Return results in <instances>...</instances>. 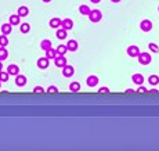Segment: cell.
Here are the masks:
<instances>
[{
  "label": "cell",
  "mask_w": 159,
  "mask_h": 151,
  "mask_svg": "<svg viewBox=\"0 0 159 151\" xmlns=\"http://www.w3.org/2000/svg\"><path fill=\"white\" fill-rule=\"evenodd\" d=\"M137 58H138V63L141 65H148L152 61V57H151L149 53H140L138 56H137Z\"/></svg>",
  "instance_id": "1"
},
{
  "label": "cell",
  "mask_w": 159,
  "mask_h": 151,
  "mask_svg": "<svg viewBox=\"0 0 159 151\" xmlns=\"http://www.w3.org/2000/svg\"><path fill=\"white\" fill-rule=\"evenodd\" d=\"M89 20H90L91 22H100V21L102 20V13H101L100 10H90V13H89Z\"/></svg>",
  "instance_id": "2"
},
{
  "label": "cell",
  "mask_w": 159,
  "mask_h": 151,
  "mask_svg": "<svg viewBox=\"0 0 159 151\" xmlns=\"http://www.w3.org/2000/svg\"><path fill=\"white\" fill-rule=\"evenodd\" d=\"M54 64H55V67L62 68V67H65L68 64V60L65 58V56H62V54H57V57L54 58Z\"/></svg>",
  "instance_id": "3"
},
{
  "label": "cell",
  "mask_w": 159,
  "mask_h": 151,
  "mask_svg": "<svg viewBox=\"0 0 159 151\" xmlns=\"http://www.w3.org/2000/svg\"><path fill=\"white\" fill-rule=\"evenodd\" d=\"M140 29L143 31V32H151V29H152V22L149 20H143L140 22Z\"/></svg>",
  "instance_id": "4"
},
{
  "label": "cell",
  "mask_w": 159,
  "mask_h": 151,
  "mask_svg": "<svg viewBox=\"0 0 159 151\" xmlns=\"http://www.w3.org/2000/svg\"><path fill=\"white\" fill-rule=\"evenodd\" d=\"M73 74H75V68L72 65H67L65 67H62V75L65 76V78H71V76H73Z\"/></svg>",
  "instance_id": "5"
},
{
  "label": "cell",
  "mask_w": 159,
  "mask_h": 151,
  "mask_svg": "<svg viewBox=\"0 0 159 151\" xmlns=\"http://www.w3.org/2000/svg\"><path fill=\"white\" fill-rule=\"evenodd\" d=\"M49 64H50V60L47 58V57H40V58L37 60V67H39L40 69H46L49 67Z\"/></svg>",
  "instance_id": "6"
},
{
  "label": "cell",
  "mask_w": 159,
  "mask_h": 151,
  "mask_svg": "<svg viewBox=\"0 0 159 151\" xmlns=\"http://www.w3.org/2000/svg\"><path fill=\"white\" fill-rule=\"evenodd\" d=\"M7 72H8V75H14V76H17L18 74H20V67L15 65V64H11V65L7 67Z\"/></svg>",
  "instance_id": "7"
},
{
  "label": "cell",
  "mask_w": 159,
  "mask_h": 151,
  "mask_svg": "<svg viewBox=\"0 0 159 151\" xmlns=\"http://www.w3.org/2000/svg\"><path fill=\"white\" fill-rule=\"evenodd\" d=\"M86 83H87L89 87H94V86L98 85V78L96 75H90L87 79H86Z\"/></svg>",
  "instance_id": "8"
},
{
  "label": "cell",
  "mask_w": 159,
  "mask_h": 151,
  "mask_svg": "<svg viewBox=\"0 0 159 151\" xmlns=\"http://www.w3.org/2000/svg\"><path fill=\"white\" fill-rule=\"evenodd\" d=\"M127 54H129V57H137L140 54V49L137 46H129L127 47Z\"/></svg>",
  "instance_id": "9"
},
{
  "label": "cell",
  "mask_w": 159,
  "mask_h": 151,
  "mask_svg": "<svg viewBox=\"0 0 159 151\" xmlns=\"http://www.w3.org/2000/svg\"><path fill=\"white\" fill-rule=\"evenodd\" d=\"M61 28H64V29H67V31L72 29V28H73V21H72L71 18H65V20H62Z\"/></svg>",
  "instance_id": "10"
},
{
  "label": "cell",
  "mask_w": 159,
  "mask_h": 151,
  "mask_svg": "<svg viewBox=\"0 0 159 151\" xmlns=\"http://www.w3.org/2000/svg\"><path fill=\"white\" fill-rule=\"evenodd\" d=\"M25 83H26V76L18 74V75L15 76V85L20 86V87H22V86H25Z\"/></svg>",
  "instance_id": "11"
},
{
  "label": "cell",
  "mask_w": 159,
  "mask_h": 151,
  "mask_svg": "<svg viewBox=\"0 0 159 151\" xmlns=\"http://www.w3.org/2000/svg\"><path fill=\"white\" fill-rule=\"evenodd\" d=\"M131 80H133V83H136V85H143L144 83V76L141 75V74H134L133 76H131Z\"/></svg>",
  "instance_id": "12"
},
{
  "label": "cell",
  "mask_w": 159,
  "mask_h": 151,
  "mask_svg": "<svg viewBox=\"0 0 159 151\" xmlns=\"http://www.w3.org/2000/svg\"><path fill=\"white\" fill-rule=\"evenodd\" d=\"M61 22H62V20H60V18H51L50 20V26L51 28H54V29H58V28H61Z\"/></svg>",
  "instance_id": "13"
},
{
  "label": "cell",
  "mask_w": 159,
  "mask_h": 151,
  "mask_svg": "<svg viewBox=\"0 0 159 151\" xmlns=\"http://www.w3.org/2000/svg\"><path fill=\"white\" fill-rule=\"evenodd\" d=\"M78 47H79V44L76 40H69V42L67 43V49H68L69 51H76Z\"/></svg>",
  "instance_id": "14"
},
{
  "label": "cell",
  "mask_w": 159,
  "mask_h": 151,
  "mask_svg": "<svg viewBox=\"0 0 159 151\" xmlns=\"http://www.w3.org/2000/svg\"><path fill=\"white\" fill-rule=\"evenodd\" d=\"M55 36L58 38V39H65V38H68V32H67V29H64V28H60V29H57V32H55Z\"/></svg>",
  "instance_id": "15"
},
{
  "label": "cell",
  "mask_w": 159,
  "mask_h": 151,
  "mask_svg": "<svg viewBox=\"0 0 159 151\" xmlns=\"http://www.w3.org/2000/svg\"><path fill=\"white\" fill-rule=\"evenodd\" d=\"M11 31H13V25H11L10 22L3 24V26H2V32H3V35H10Z\"/></svg>",
  "instance_id": "16"
},
{
  "label": "cell",
  "mask_w": 159,
  "mask_h": 151,
  "mask_svg": "<svg viewBox=\"0 0 159 151\" xmlns=\"http://www.w3.org/2000/svg\"><path fill=\"white\" fill-rule=\"evenodd\" d=\"M46 57L49 60H54L55 57H57V50L55 49H49V50H46Z\"/></svg>",
  "instance_id": "17"
},
{
  "label": "cell",
  "mask_w": 159,
  "mask_h": 151,
  "mask_svg": "<svg viewBox=\"0 0 159 151\" xmlns=\"http://www.w3.org/2000/svg\"><path fill=\"white\" fill-rule=\"evenodd\" d=\"M40 49H43L44 51L46 50H49V49H51V40H49V39L42 40V43H40Z\"/></svg>",
  "instance_id": "18"
},
{
  "label": "cell",
  "mask_w": 159,
  "mask_h": 151,
  "mask_svg": "<svg viewBox=\"0 0 159 151\" xmlns=\"http://www.w3.org/2000/svg\"><path fill=\"white\" fill-rule=\"evenodd\" d=\"M148 83H149L151 86H156V85L159 83V76H158V75H149Z\"/></svg>",
  "instance_id": "19"
},
{
  "label": "cell",
  "mask_w": 159,
  "mask_h": 151,
  "mask_svg": "<svg viewBox=\"0 0 159 151\" xmlns=\"http://www.w3.org/2000/svg\"><path fill=\"white\" fill-rule=\"evenodd\" d=\"M20 22H21V17L18 15V14L10 15V24L11 25H20Z\"/></svg>",
  "instance_id": "20"
},
{
  "label": "cell",
  "mask_w": 159,
  "mask_h": 151,
  "mask_svg": "<svg viewBox=\"0 0 159 151\" xmlns=\"http://www.w3.org/2000/svg\"><path fill=\"white\" fill-rule=\"evenodd\" d=\"M69 90L73 93H78L79 90H80V83L79 82H72L71 85H69Z\"/></svg>",
  "instance_id": "21"
},
{
  "label": "cell",
  "mask_w": 159,
  "mask_h": 151,
  "mask_svg": "<svg viewBox=\"0 0 159 151\" xmlns=\"http://www.w3.org/2000/svg\"><path fill=\"white\" fill-rule=\"evenodd\" d=\"M28 14H29V8H28V7L21 6L20 8H18V15L20 17H26Z\"/></svg>",
  "instance_id": "22"
},
{
  "label": "cell",
  "mask_w": 159,
  "mask_h": 151,
  "mask_svg": "<svg viewBox=\"0 0 159 151\" xmlns=\"http://www.w3.org/2000/svg\"><path fill=\"white\" fill-rule=\"evenodd\" d=\"M79 13H80L82 15H89V13H90V8H89L87 4H82V6L79 7Z\"/></svg>",
  "instance_id": "23"
},
{
  "label": "cell",
  "mask_w": 159,
  "mask_h": 151,
  "mask_svg": "<svg viewBox=\"0 0 159 151\" xmlns=\"http://www.w3.org/2000/svg\"><path fill=\"white\" fill-rule=\"evenodd\" d=\"M7 57H8V51H7V49H6V47L0 46V61L7 60Z\"/></svg>",
  "instance_id": "24"
},
{
  "label": "cell",
  "mask_w": 159,
  "mask_h": 151,
  "mask_svg": "<svg viewBox=\"0 0 159 151\" xmlns=\"http://www.w3.org/2000/svg\"><path fill=\"white\" fill-rule=\"evenodd\" d=\"M20 29H21V32H22V33H28L31 31V25H29V24H26V22H24V24H21Z\"/></svg>",
  "instance_id": "25"
},
{
  "label": "cell",
  "mask_w": 159,
  "mask_h": 151,
  "mask_svg": "<svg viewBox=\"0 0 159 151\" xmlns=\"http://www.w3.org/2000/svg\"><path fill=\"white\" fill-rule=\"evenodd\" d=\"M57 54H62V56H65V53L68 51V49H67V46H64V44H60L58 47H57Z\"/></svg>",
  "instance_id": "26"
},
{
  "label": "cell",
  "mask_w": 159,
  "mask_h": 151,
  "mask_svg": "<svg viewBox=\"0 0 159 151\" xmlns=\"http://www.w3.org/2000/svg\"><path fill=\"white\" fill-rule=\"evenodd\" d=\"M7 44H8V38H7V35H2V36H0V46L6 47Z\"/></svg>",
  "instance_id": "27"
},
{
  "label": "cell",
  "mask_w": 159,
  "mask_h": 151,
  "mask_svg": "<svg viewBox=\"0 0 159 151\" xmlns=\"http://www.w3.org/2000/svg\"><path fill=\"white\" fill-rule=\"evenodd\" d=\"M8 72H7V71H0V80H2V82H7V80H8Z\"/></svg>",
  "instance_id": "28"
},
{
  "label": "cell",
  "mask_w": 159,
  "mask_h": 151,
  "mask_svg": "<svg viewBox=\"0 0 159 151\" xmlns=\"http://www.w3.org/2000/svg\"><path fill=\"white\" fill-rule=\"evenodd\" d=\"M148 49L151 50L152 53H159V46L156 44V43H149V44H148Z\"/></svg>",
  "instance_id": "29"
},
{
  "label": "cell",
  "mask_w": 159,
  "mask_h": 151,
  "mask_svg": "<svg viewBox=\"0 0 159 151\" xmlns=\"http://www.w3.org/2000/svg\"><path fill=\"white\" fill-rule=\"evenodd\" d=\"M98 93H101V94H108V93H109V89H108L107 86H104V87H100V89H98Z\"/></svg>",
  "instance_id": "30"
},
{
  "label": "cell",
  "mask_w": 159,
  "mask_h": 151,
  "mask_svg": "<svg viewBox=\"0 0 159 151\" xmlns=\"http://www.w3.org/2000/svg\"><path fill=\"white\" fill-rule=\"evenodd\" d=\"M33 93H44V89L42 87V86H36V87H33Z\"/></svg>",
  "instance_id": "31"
},
{
  "label": "cell",
  "mask_w": 159,
  "mask_h": 151,
  "mask_svg": "<svg viewBox=\"0 0 159 151\" xmlns=\"http://www.w3.org/2000/svg\"><path fill=\"white\" fill-rule=\"evenodd\" d=\"M47 93H58V89L55 87V86H50V87L47 89Z\"/></svg>",
  "instance_id": "32"
},
{
  "label": "cell",
  "mask_w": 159,
  "mask_h": 151,
  "mask_svg": "<svg viewBox=\"0 0 159 151\" xmlns=\"http://www.w3.org/2000/svg\"><path fill=\"white\" fill-rule=\"evenodd\" d=\"M136 93H147V89L144 87L143 85H140V86H138V89L136 90Z\"/></svg>",
  "instance_id": "33"
},
{
  "label": "cell",
  "mask_w": 159,
  "mask_h": 151,
  "mask_svg": "<svg viewBox=\"0 0 159 151\" xmlns=\"http://www.w3.org/2000/svg\"><path fill=\"white\" fill-rule=\"evenodd\" d=\"M125 93H127V94H133V93H136V92H134L133 89H127V90H126Z\"/></svg>",
  "instance_id": "34"
},
{
  "label": "cell",
  "mask_w": 159,
  "mask_h": 151,
  "mask_svg": "<svg viewBox=\"0 0 159 151\" xmlns=\"http://www.w3.org/2000/svg\"><path fill=\"white\" fill-rule=\"evenodd\" d=\"M151 93H152V94H156V93H159V92L156 90V89H152V90H151Z\"/></svg>",
  "instance_id": "35"
},
{
  "label": "cell",
  "mask_w": 159,
  "mask_h": 151,
  "mask_svg": "<svg viewBox=\"0 0 159 151\" xmlns=\"http://www.w3.org/2000/svg\"><path fill=\"white\" fill-rule=\"evenodd\" d=\"M90 2H91V3H100L101 0H90Z\"/></svg>",
  "instance_id": "36"
},
{
  "label": "cell",
  "mask_w": 159,
  "mask_h": 151,
  "mask_svg": "<svg viewBox=\"0 0 159 151\" xmlns=\"http://www.w3.org/2000/svg\"><path fill=\"white\" fill-rule=\"evenodd\" d=\"M111 2H112V3H119L120 0H111Z\"/></svg>",
  "instance_id": "37"
},
{
  "label": "cell",
  "mask_w": 159,
  "mask_h": 151,
  "mask_svg": "<svg viewBox=\"0 0 159 151\" xmlns=\"http://www.w3.org/2000/svg\"><path fill=\"white\" fill-rule=\"evenodd\" d=\"M3 69V64H2V61H0V71Z\"/></svg>",
  "instance_id": "38"
},
{
  "label": "cell",
  "mask_w": 159,
  "mask_h": 151,
  "mask_svg": "<svg viewBox=\"0 0 159 151\" xmlns=\"http://www.w3.org/2000/svg\"><path fill=\"white\" fill-rule=\"evenodd\" d=\"M42 2H44V3H49V2H51V0H42Z\"/></svg>",
  "instance_id": "39"
},
{
  "label": "cell",
  "mask_w": 159,
  "mask_h": 151,
  "mask_svg": "<svg viewBox=\"0 0 159 151\" xmlns=\"http://www.w3.org/2000/svg\"><path fill=\"white\" fill-rule=\"evenodd\" d=\"M0 87H2V80H0Z\"/></svg>",
  "instance_id": "40"
},
{
  "label": "cell",
  "mask_w": 159,
  "mask_h": 151,
  "mask_svg": "<svg viewBox=\"0 0 159 151\" xmlns=\"http://www.w3.org/2000/svg\"><path fill=\"white\" fill-rule=\"evenodd\" d=\"M158 13H159V7H158Z\"/></svg>",
  "instance_id": "41"
}]
</instances>
